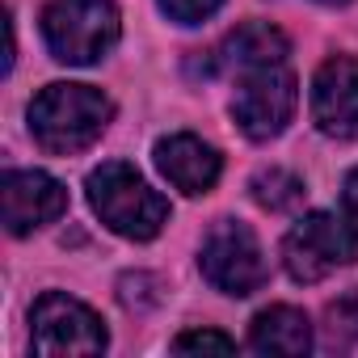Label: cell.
<instances>
[{"label":"cell","mask_w":358,"mask_h":358,"mask_svg":"<svg viewBox=\"0 0 358 358\" xmlns=\"http://www.w3.org/2000/svg\"><path fill=\"white\" fill-rule=\"evenodd\" d=\"M350 262H358V228L329 211L303 215L282 241V266L295 282H320Z\"/></svg>","instance_id":"obj_4"},{"label":"cell","mask_w":358,"mask_h":358,"mask_svg":"<svg viewBox=\"0 0 358 358\" xmlns=\"http://www.w3.org/2000/svg\"><path fill=\"white\" fill-rule=\"evenodd\" d=\"M173 350H177V354H190V350H220V354H232L236 341L224 337V333H215V329H190V333H182V337L173 341Z\"/></svg>","instance_id":"obj_16"},{"label":"cell","mask_w":358,"mask_h":358,"mask_svg":"<svg viewBox=\"0 0 358 358\" xmlns=\"http://www.w3.org/2000/svg\"><path fill=\"white\" fill-rule=\"evenodd\" d=\"M89 207L101 215V224L127 241H152L169 224V203L139 177V169L122 160H106L89 173Z\"/></svg>","instance_id":"obj_2"},{"label":"cell","mask_w":358,"mask_h":358,"mask_svg":"<svg viewBox=\"0 0 358 358\" xmlns=\"http://www.w3.org/2000/svg\"><path fill=\"white\" fill-rule=\"evenodd\" d=\"M114 106L101 89L93 85H47L34 101H30V131L34 139L55 152V156H72L85 152L101 139V131L110 127Z\"/></svg>","instance_id":"obj_1"},{"label":"cell","mask_w":358,"mask_h":358,"mask_svg":"<svg viewBox=\"0 0 358 358\" xmlns=\"http://www.w3.org/2000/svg\"><path fill=\"white\" fill-rule=\"evenodd\" d=\"M249 190L266 211H291V207L303 203V182L287 169H262L249 182Z\"/></svg>","instance_id":"obj_13"},{"label":"cell","mask_w":358,"mask_h":358,"mask_svg":"<svg viewBox=\"0 0 358 358\" xmlns=\"http://www.w3.org/2000/svg\"><path fill=\"white\" fill-rule=\"evenodd\" d=\"M156 169L164 173V182L182 194H207L220 182V152L211 143H203L199 135H169L156 143Z\"/></svg>","instance_id":"obj_10"},{"label":"cell","mask_w":358,"mask_h":358,"mask_svg":"<svg viewBox=\"0 0 358 358\" xmlns=\"http://www.w3.org/2000/svg\"><path fill=\"white\" fill-rule=\"evenodd\" d=\"M320 5H345V0H320Z\"/></svg>","instance_id":"obj_18"},{"label":"cell","mask_w":358,"mask_h":358,"mask_svg":"<svg viewBox=\"0 0 358 358\" xmlns=\"http://www.w3.org/2000/svg\"><path fill=\"white\" fill-rule=\"evenodd\" d=\"M312 118L333 139H358V59L333 55L316 68Z\"/></svg>","instance_id":"obj_9"},{"label":"cell","mask_w":358,"mask_h":358,"mask_svg":"<svg viewBox=\"0 0 358 358\" xmlns=\"http://www.w3.org/2000/svg\"><path fill=\"white\" fill-rule=\"evenodd\" d=\"M249 350L257 354H308L312 350V324L299 308H287V303H274L266 312L253 316L249 324Z\"/></svg>","instance_id":"obj_12"},{"label":"cell","mask_w":358,"mask_h":358,"mask_svg":"<svg viewBox=\"0 0 358 358\" xmlns=\"http://www.w3.org/2000/svg\"><path fill=\"white\" fill-rule=\"evenodd\" d=\"M295 106H299V89H295V76H291L287 59L241 72L236 93H232V118L257 143L282 135L291 114H295Z\"/></svg>","instance_id":"obj_5"},{"label":"cell","mask_w":358,"mask_h":358,"mask_svg":"<svg viewBox=\"0 0 358 358\" xmlns=\"http://www.w3.org/2000/svg\"><path fill=\"white\" fill-rule=\"evenodd\" d=\"M43 38L59 64H97L118 43L114 0H51L43 9Z\"/></svg>","instance_id":"obj_3"},{"label":"cell","mask_w":358,"mask_h":358,"mask_svg":"<svg viewBox=\"0 0 358 358\" xmlns=\"http://www.w3.org/2000/svg\"><path fill=\"white\" fill-rule=\"evenodd\" d=\"M341 207H345V220L358 228V169L345 177V186H341Z\"/></svg>","instance_id":"obj_17"},{"label":"cell","mask_w":358,"mask_h":358,"mask_svg":"<svg viewBox=\"0 0 358 358\" xmlns=\"http://www.w3.org/2000/svg\"><path fill=\"white\" fill-rule=\"evenodd\" d=\"M0 211L13 236H30L68 211V190L43 169H9L0 182Z\"/></svg>","instance_id":"obj_8"},{"label":"cell","mask_w":358,"mask_h":358,"mask_svg":"<svg viewBox=\"0 0 358 358\" xmlns=\"http://www.w3.org/2000/svg\"><path fill=\"white\" fill-rule=\"evenodd\" d=\"M324 324H329V337H333V341H341V345L358 341V287L329 303Z\"/></svg>","instance_id":"obj_14"},{"label":"cell","mask_w":358,"mask_h":358,"mask_svg":"<svg viewBox=\"0 0 358 358\" xmlns=\"http://www.w3.org/2000/svg\"><path fill=\"white\" fill-rule=\"evenodd\" d=\"M199 266L207 274V282L224 295H253L266 282V262H262V245L257 236L236 224V220H220L199 253Z\"/></svg>","instance_id":"obj_7"},{"label":"cell","mask_w":358,"mask_h":358,"mask_svg":"<svg viewBox=\"0 0 358 358\" xmlns=\"http://www.w3.org/2000/svg\"><path fill=\"white\" fill-rule=\"evenodd\" d=\"M30 333H34V350L47 358L59 354H101L106 350V324L93 308H85L80 299L64 295V291H47L34 308H30Z\"/></svg>","instance_id":"obj_6"},{"label":"cell","mask_w":358,"mask_h":358,"mask_svg":"<svg viewBox=\"0 0 358 358\" xmlns=\"http://www.w3.org/2000/svg\"><path fill=\"white\" fill-rule=\"evenodd\" d=\"M220 5H224V0H160V9H164L173 22H182V26H199V22H207Z\"/></svg>","instance_id":"obj_15"},{"label":"cell","mask_w":358,"mask_h":358,"mask_svg":"<svg viewBox=\"0 0 358 358\" xmlns=\"http://www.w3.org/2000/svg\"><path fill=\"white\" fill-rule=\"evenodd\" d=\"M282 59H287V34L266 22H245L211 51L207 72H249V68L282 64Z\"/></svg>","instance_id":"obj_11"}]
</instances>
